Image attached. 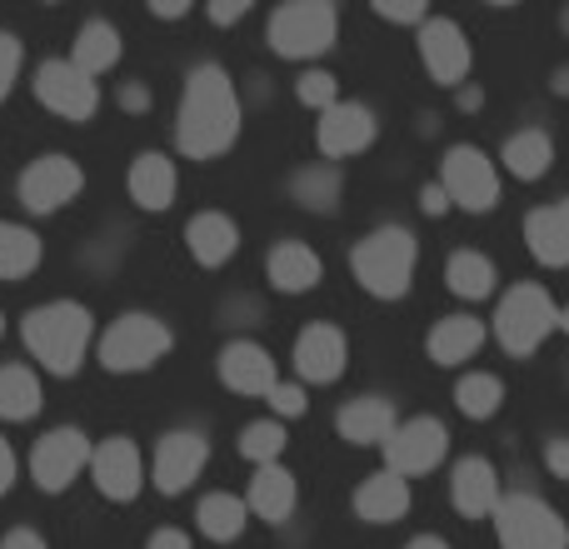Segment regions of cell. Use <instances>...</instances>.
Returning a JSON list of instances; mask_svg holds the SVG:
<instances>
[{
  "label": "cell",
  "mask_w": 569,
  "mask_h": 549,
  "mask_svg": "<svg viewBox=\"0 0 569 549\" xmlns=\"http://www.w3.org/2000/svg\"><path fill=\"white\" fill-rule=\"evenodd\" d=\"M40 380L26 365H0V420H36Z\"/></svg>",
  "instance_id": "obj_31"
},
{
  "label": "cell",
  "mask_w": 569,
  "mask_h": 549,
  "mask_svg": "<svg viewBox=\"0 0 569 549\" xmlns=\"http://www.w3.org/2000/svg\"><path fill=\"white\" fill-rule=\"evenodd\" d=\"M36 100L60 120H90L100 110V86L70 60H46L36 70Z\"/></svg>",
  "instance_id": "obj_11"
},
{
  "label": "cell",
  "mask_w": 569,
  "mask_h": 549,
  "mask_svg": "<svg viewBox=\"0 0 569 549\" xmlns=\"http://www.w3.org/2000/svg\"><path fill=\"white\" fill-rule=\"evenodd\" d=\"M220 380L236 395H270L280 385V375H276V360H270L266 345L230 340L226 350H220Z\"/></svg>",
  "instance_id": "obj_19"
},
{
  "label": "cell",
  "mask_w": 569,
  "mask_h": 549,
  "mask_svg": "<svg viewBox=\"0 0 569 549\" xmlns=\"http://www.w3.org/2000/svg\"><path fill=\"white\" fill-rule=\"evenodd\" d=\"M345 360H350V340L335 325H310L295 340V370L310 385H335L345 375Z\"/></svg>",
  "instance_id": "obj_17"
},
{
  "label": "cell",
  "mask_w": 569,
  "mask_h": 549,
  "mask_svg": "<svg viewBox=\"0 0 569 549\" xmlns=\"http://www.w3.org/2000/svg\"><path fill=\"white\" fill-rule=\"evenodd\" d=\"M146 86H126V90H120V106H130V110H146Z\"/></svg>",
  "instance_id": "obj_48"
},
{
  "label": "cell",
  "mask_w": 569,
  "mask_h": 549,
  "mask_svg": "<svg viewBox=\"0 0 569 549\" xmlns=\"http://www.w3.org/2000/svg\"><path fill=\"white\" fill-rule=\"evenodd\" d=\"M266 400H270V410H276V415H284V420H300V415L310 410V400H305L300 385H284V380L266 395Z\"/></svg>",
  "instance_id": "obj_39"
},
{
  "label": "cell",
  "mask_w": 569,
  "mask_h": 549,
  "mask_svg": "<svg viewBox=\"0 0 569 549\" xmlns=\"http://www.w3.org/2000/svg\"><path fill=\"white\" fill-rule=\"evenodd\" d=\"M420 210H425V216H445V210H450V196L440 190V180L420 190Z\"/></svg>",
  "instance_id": "obj_43"
},
{
  "label": "cell",
  "mask_w": 569,
  "mask_h": 549,
  "mask_svg": "<svg viewBox=\"0 0 569 549\" xmlns=\"http://www.w3.org/2000/svg\"><path fill=\"white\" fill-rule=\"evenodd\" d=\"M0 335H6V315H0Z\"/></svg>",
  "instance_id": "obj_52"
},
{
  "label": "cell",
  "mask_w": 569,
  "mask_h": 549,
  "mask_svg": "<svg viewBox=\"0 0 569 549\" xmlns=\"http://www.w3.org/2000/svg\"><path fill=\"white\" fill-rule=\"evenodd\" d=\"M500 160L515 180H545L555 166V140L545 136V130H520V136L505 140Z\"/></svg>",
  "instance_id": "obj_28"
},
{
  "label": "cell",
  "mask_w": 569,
  "mask_h": 549,
  "mask_svg": "<svg viewBox=\"0 0 569 549\" xmlns=\"http://www.w3.org/2000/svg\"><path fill=\"white\" fill-rule=\"evenodd\" d=\"M20 335H26L30 360L46 365V375H76L80 365H86L90 335H96V315L76 300H50L26 315Z\"/></svg>",
  "instance_id": "obj_2"
},
{
  "label": "cell",
  "mask_w": 569,
  "mask_h": 549,
  "mask_svg": "<svg viewBox=\"0 0 569 549\" xmlns=\"http://www.w3.org/2000/svg\"><path fill=\"white\" fill-rule=\"evenodd\" d=\"M246 515L250 505L236 500V495H206V500L196 505V520H200V535L216 545H230L246 535Z\"/></svg>",
  "instance_id": "obj_30"
},
{
  "label": "cell",
  "mask_w": 569,
  "mask_h": 549,
  "mask_svg": "<svg viewBox=\"0 0 569 549\" xmlns=\"http://www.w3.org/2000/svg\"><path fill=\"white\" fill-rule=\"evenodd\" d=\"M545 465H550L555 480H569V440H550V450H545Z\"/></svg>",
  "instance_id": "obj_41"
},
{
  "label": "cell",
  "mask_w": 569,
  "mask_h": 549,
  "mask_svg": "<svg viewBox=\"0 0 569 549\" xmlns=\"http://www.w3.org/2000/svg\"><path fill=\"white\" fill-rule=\"evenodd\" d=\"M500 549H569V525L540 495H505L495 510Z\"/></svg>",
  "instance_id": "obj_7"
},
{
  "label": "cell",
  "mask_w": 569,
  "mask_h": 549,
  "mask_svg": "<svg viewBox=\"0 0 569 549\" xmlns=\"http://www.w3.org/2000/svg\"><path fill=\"white\" fill-rule=\"evenodd\" d=\"M295 96H300V106L320 110V116H325L330 106H340V86H335L330 70H305L300 86H295Z\"/></svg>",
  "instance_id": "obj_37"
},
{
  "label": "cell",
  "mask_w": 569,
  "mask_h": 549,
  "mask_svg": "<svg viewBox=\"0 0 569 549\" xmlns=\"http://www.w3.org/2000/svg\"><path fill=\"white\" fill-rule=\"evenodd\" d=\"M395 425H400V415H395V405L385 400V395H360V400H350L340 410V420H335V430H340L345 445H380L395 435Z\"/></svg>",
  "instance_id": "obj_20"
},
{
  "label": "cell",
  "mask_w": 569,
  "mask_h": 549,
  "mask_svg": "<svg viewBox=\"0 0 569 549\" xmlns=\"http://www.w3.org/2000/svg\"><path fill=\"white\" fill-rule=\"evenodd\" d=\"M186 246H190V256H196V266L216 270L240 250V230H236V220L220 216V210H200L186 226Z\"/></svg>",
  "instance_id": "obj_21"
},
{
  "label": "cell",
  "mask_w": 569,
  "mask_h": 549,
  "mask_svg": "<svg viewBox=\"0 0 569 549\" xmlns=\"http://www.w3.org/2000/svg\"><path fill=\"white\" fill-rule=\"evenodd\" d=\"M146 549H190V535H180V530H156Z\"/></svg>",
  "instance_id": "obj_46"
},
{
  "label": "cell",
  "mask_w": 569,
  "mask_h": 549,
  "mask_svg": "<svg viewBox=\"0 0 569 549\" xmlns=\"http://www.w3.org/2000/svg\"><path fill=\"white\" fill-rule=\"evenodd\" d=\"M480 345H485V325L475 320V315H445V320L430 330L425 350H430L435 365H465Z\"/></svg>",
  "instance_id": "obj_25"
},
{
  "label": "cell",
  "mask_w": 569,
  "mask_h": 549,
  "mask_svg": "<svg viewBox=\"0 0 569 549\" xmlns=\"http://www.w3.org/2000/svg\"><path fill=\"white\" fill-rule=\"evenodd\" d=\"M176 190H180L176 160H166L160 150L136 156V166H130V200L140 210H170L176 206Z\"/></svg>",
  "instance_id": "obj_23"
},
{
  "label": "cell",
  "mask_w": 569,
  "mask_h": 549,
  "mask_svg": "<svg viewBox=\"0 0 569 549\" xmlns=\"http://www.w3.org/2000/svg\"><path fill=\"white\" fill-rule=\"evenodd\" d=\"M405 549H450V545H445V540H440V535H420V540H410V545H405Z\"/></svg>",
  "instance_id": "obj_49"
},
{
  "label": "cell",
  "mask_w": 569,
  "mask_h": 549,
  "mask_svg": "<svg viewBox=\"0 0 569 549\" xmlns=\"http://www.w3.org/2000/svg\"><path fill=\"white\" fill-rule=\"evenodd\" d=\"M420 60L435 86H445V90L465 86V76H470V40H465V30L455 20L430 16L420 26Z\"/></svg>",
  "instance_id": "obj_16"
},
{
  "label": "cell",
  "mask_w": 569,
  "mask_h": 549,
  "mask_svg": "<svg viewBox=\"0 0 569 549\" xmlns=\"http://www.w3.org/2000/svg\"><path fill=\"white\" fill-rule=\"evenodd\" d=\"M210 460V440L196 430H170L166 440L156 445V465H150V485L160 495H186L190 485L200 480Z\"/></svg>",
  "instance_id": "obj_14"
},
{
  "label": "cell",
  "mask_w": 569,
  "mask_h": 549,
  "mask_svg": "<svg viewBox=\"0 0 569 549\" xmlns=\"http://www.w3.org/2000/svg\"><path fill=\"white\" fill-rule=\"evenodd\" d=\"M565 30H569V10H565Z\"/></svg>",
  "instance_id": "obj_53"
},
{
  "label": "cell",
  "mask_w": 569,
  "mask_h": 549,
  "mask_svg": "<svg viewBox=\"0 0 569 549\" xmlns=\"http://www.w3.org/2000/svg\"><path fill=\"white\" fill-rule=\"evenodd\" d=\"M375 16L395 20V26H425V20H430V10H425V0H405V6H390V0H380V6H375Z\"/></svg>",
  "instance_id": "obj_40"
},
{
  "label": "cell",
  "mask_w": 569,
  "mask_h": 549,
  "mask_svg": "<svg viewBox=\"0 0 569 549\" xmlns=\"http://www.w3.org/2000/svg\"><path fill=\"white\" fill-rule=\"evenodd\" d=\"M450 500H455V510L460 515H470V520H485L490 515L495 520V510H500V470H495L485 455H470V460H460L455 465V475H450Z\"/></svg>",
  "instance_id": "obj_18"
},
{
  "label": "cell",
  "mask_w": 569,
  "mask_h": 549,
  "mask_svg": "<svg viewBox=\"0 0 569 549\" xmlns=\"http://www.w3.org/2000/svg\"><path fill=\"white\" fill-rule=\"evenodd\" d=\"M560 330L569 335V305H565V310H560Z\"/></svg>",
  "instance_id": "obj_51"
},
{
  "label": "cell",
  "mask_w": 569,
  "mask_h": 549,
  "mask_svg": "<svg viewBox=\"0 0 569 549\" xmlns=\"http://www.w3.org/2000/svg\"><path fill=\"white\" fill-rule=\"evenodd\" d=\"M415 266H420V240L405 226L370 230V236L355 240V250H350L355 280H360V290L375 295V300H400V295H410Z\"/></svg>",
  "instance_id": "obj_3"
},
{
  "label": "cell",
  "mask_w": 569,
  "mask_h": 549,
  "mask_svg": "<svg viewBox=\"0 0 569 549\" xmlns=\"http://www.w3.org/2000/svg\"><path fill=\"white\" fill-rule=\"evenodd\" d=\"M555 90H560V96H569V70H555Z\"/></svg>",
  "instance_id": "obj_50"
},
{
  "label": "cell",
  "mask_w": 569,
  "mask_h": 549,
  "mask_svg": "<svg viewBox=\"0 0 569 549\" xmlns=\"http://www.w3.org/2000/svg\"><path fill=\"white\" fill-rule=\"evenodd\" d=\"M405 510H410V480H400V475H390V470L370 475V480L355 490V515H360L365 525H395V520H405Z\"/></svg>",
  "instance_id": "obj_24"
},
{
  "label": "cell",
  "mask_w": 569,
  "mask_h": 549,
  "mask_svg": "<svg viewBox=\"0 0 569 549\" xmlns=\"http://www.w3.org/2000/svg\"><path fill=\"white\" fill-rule=\"evenodd\" d=\"M90 460V440L76 430V425H60V430L40 435L36 450H30V480L46 495H60L76 485V475L86 470Z\"/></svg>",
  "instance_id": "obj_10"
},
{
  "label": "cell",
  "mask_w": 569,
  "mask_h": 549,
  "mask_svg": "<svg viewBox=\"0 0 569 549\" xmlns=\"http://www.w3.org/2000/svg\"><path fill=\"white\" fill-rule=\"evenodd\" d=\"M340 190H345V180H340V170L335 166H305V170H295V180H290V196L300 200L305 210H335L340 206Z\"/></svg>",
  "instance_id": "obj_33"
},
{
  "label": "cell",
  "mask_w": 569,
  "mask_h": 549,
  "mask_svg": "<svg viewBox=\"0 0 569 549\" xmlns=\"http://www.w3.org/2000/svg\"><path fill=\"white\" fill-rule=\"evenodd\" d=\"M455 405H460V415H470V420H490V415H500L505 405V380L500 375H465L460 385H455Z\"/></svg>",
  "instance_id": "obj_35"
},
{
  "label": "cell",
  "mask_w": 569,
  "mask_h": 549,
  "mask_svg": "<svg viewBox=\"0 0 569 549\" xmlns=\"http://www.w3.org/2000/svg\"><path fill=\"white\" fill-rule=\"evenodd\" d=\"M290 510H295V475L280 470V465L256 470V480H250V515H260V520H270V525H284Z\"/></svg>",
  "instance_id": "obj_29"
},
{
  "label": "cell",
  "mask_w": 569,
  "mask_h": 549,
  "mask_svg": "<svg viewBox=\"0 0 569 549\" xmlns=\"http://www.w3.org/2000/svg\"><path fill=\"white\" fill-rule=\"evenodd\" d=\"M525 240H530V256L550 270L569 266V200H555V206H540L530 220H525Z\"/></svg>",
  "instance_id": "obj_22"
},
{
  "label": "cell",
  "mask_w": 569,
  "mask_h": 549,
  "mask_svg": "<svg viewBox=\"0 0 569 549\" xmlns=\"http://www.w3.org/2000/svg\"><path fill=\"white\" fill-rule=\"evenodd\" d=\"M450 450V430L430 415H415V420H400L395 435L385 440V460H390V475L410 480V475H430L435 465Z\"/></svg>",
  "instance_id": "obj_9"
},
{
  "label": "cell",
  "mask_w": 569,
  "mask_h": 549,
  "mask_svg": "<svg viewBox=\"0 0 569 549\" xmlns=\"http://www.w3.org/2000/svg\"><path fill=\"white\" fill-rule=\"evenodd\" d=\"M284 440H290V435H284L280 420H256V425H246V430H240V455H246L250 465H260V470H266V465H276L284 455Z\"/></svg>",
  "instance_id": "obj_36"
},
{
  "label": "cell",
  "mask_w": 569,
  "mask_h": 549,
  "mask_svg": "<svg viewBox=\"0 0 569 549\" xmlns=\"http://www.w3.org/2000/svg\"><path fill=\"white\" fill-rule=\"evenodd\" d=\"M10 485H16V450H10V440L0 435V495H10Z\"/></svg>",
  "instance_id": "obj_44"
},
{
  "label": "cell",
  "mask_w": 569,
  "mask_h": 549,
  "mask_svg": "<svg viewBox=\"0 0 569 549\" xmlns=\"http://www.w3.org/2000/svg\"><path fill=\"white\" fill-rule=\"evenodd\" d=\"M375 110L360 106V100H340L320 116L315 126V146H320L325 160H345V156H360V150L375 146Z\"/></svg>",
  "instance_id": "obj_15"
},
{
  "label": "cell",
  "mask_w": 569,
  "mask_h": 549,
  "mask_svg": "<svg viewBox=\"0 0 569 549\" xmlns=\"http://www.w3.org/2000/svg\"><path fill=\"white\" fill-rule=\"evenodd\" d=\"M150 16H156V20H180V16H190V6H180V0H176V6L156 0V6H150Z\"/></svg>",
  "instance_id": "obj_47"
},
{
  "label": "cell",
  "mask_w": 569,
  "mask_h": 549,
  "mask_svg": "<svg viewBox=\"0 0 569 549\" xmlns=\"http://www.w3.org/2000/svg\"><path fill=\"white\" fill-rule=\"evenodd\" d=\"M90 480H96V490L116 505L136 500L140 485H146V460H140L136 440H126V435L100 440L96 450H90Z\"/></svg>",
  "instance_id": "obj_13"
},
{
  "label": "cell",
  "mask_w": 569,
  "mask_h": 549,
  "mask_svg": "<svg viewBox=\"0 0 569 549\" xmlns=\"http://www.w3.org/2000/svg\"><path fill=\"white\" fill-rule=\"evenodd\" d=\"M20 66H26V50H20V40L10 36V30H0V100L16 90Z\"/></svg>",
  "instance_id": "obj_38"
},
{
  "label": "cell",
  "mask_w": 569,
  "mask_h": 549,
  "mask_svg": "<svg viewBox=\"0 0 569 549\" xmlns=\"http://www.w3.org/2000/svg\"><path fill=\"white\" fill-rule=\"evenodd\" d=\"M240 136V96L236 80L220 66H196L180 96V116H176V146L190 160H216L236 146Z\"/></svg>",
  "instance_id": "obj_1"
},
{
  "label": "cell",
  "mask_w": 569,
  "mask_h": 549,
  "mask_svg": "<svg viewBox=\"0 0 569 549\" xmlns=\"http://www.w3.org/2000/svg\"><path fill=\"white\" fill-rule=\"evenodd\" d=\"M80 186H86V176H80V166L70 156H40L20 176V206L30 216H56L80 196Z\"/></svg>",
  "instance_id": "obj_12"
},
{
  "label": "cell",
  "mask_w": 569,
  "mask_h": 549,
  "mask_svg": "<svg viewBox=\"0 0 569 549\" xmlns=\"http://www.w3.org/2000/svg\"><path fill=\"white\" fill-rule=\"evenodd\" d=\"M340 36V10L330 0H295L270 16V50L284 60H315Z\"/></svg>",
  "instance_id": "obj_5"
},
{
  "label": "cell",
  "mask_w": 569,
  "mask_h": 549,
  "mask_svg": "<svg viewBox=\"0 0 569 549\" xmlns=\"http://www.w3.org/2000/svg\"><path fill=\"white\" fill-rule=\"evenodd\" d=\"M116 60H120V30L110 26V20H86V26L76 30V50H70V66L86 70V76L96 80V76H106Z\"/></svg>",
  "instance_id": "obj_27"
},
{
  "label": "cell",
  "mask_w": 569,
  "mask_h": 549,
  "mask_svg": "<svg viewBox=\"0 0 569 549\" xmlns=\"http://www.w3.org/2000/svg\"><path fill=\"white\" fill-rule=\"evenodd\" d=\"M36 266H40V236L0 220V280H26Z\"/></svg>",
  "instance_id": "obj_32"
},
{
  "label": "cell",
  "mask_w": 569,
  "mask_h": 549,
  "mask_svg": "<svg viewBox=\"0 0 569 549\" xmlns=\"http://www.w3.org/2000/svg\"><path fill=\"white\" fill-rule=\"evenodd\" d=\"M0 549H46V540H40L36 530H10L6 540H0Z\"/></svg>",
  "instance_id": "obj_45"
},
{
  "label": "cell",
  "mask_w": 569,
  "mask_h": 549,
  "mask_svg": "<svg viewBox=\"0 0 569 549\" xmlns=\"http://www.w3.org/2000/svg\"><path fill=\"white\" fill-rule=\"evenodd\" d=\"M445 280L460 300H485L495 290V266L480 256V250H455L450 266H445Z\"/></svg>",
  "instance_id": "obj_34"
},
{
  "label": "cell",
  "mask_w": 569,
  "mask_h": 549,
  "mask_svg": "<svg viewBox=\"0 0 569 549\" xmlns=\"http://www.w3.org/2000/svg\"><path fill=\"white\" fill-rule=\"evenodd\" d=\"M206 16L216 20V26H236V20H246V16H250V0H230V6H210Z\"/></svg>",
  "instance_id": "obj_42"
},
{
  "label": "cell",
  "mask_w": 569,
  "mask_h": 549,
  "mask_svg": "<svg viewBox=\"0 0 569 549\" xmlns=\"http://www.w3.org/2000/svg\"><path fill=\"white\" fill-rule=\"evenodd\" d=\"M266 274L280 295H305V290H315V280H320V256H315L310 246H300V240H284V246L270 250Z\"/></svg>",
  "instance_id": "obj_26"
},
{
  "label": "cell",
  "mask_w": 569,
  "mask_h": 549,
  "mask_svg": "<svg viewBox=\"0 0 569 549\" xmlns=\"http://www.w3.org/2000/svg\"><path fill=\"white\" fill-rule=\"evenodd\" d=\"M555 330H560V310L540 285H515L495 310V340L510 355H535Z\"/></svg>",
  "instance_id": "obj_6"
},
{
  "label": "cell",
  "mask_w": 569,
  "mask_h": 549,
  "mask_svg": "<svg viewBox=\"0 0 569 549\" xmlns=\"http://www.w3.org/2000/svg\"><path fill=\"white\" fill-rule=\"evenodd\" d=\"M170 345H176V335H170V325L160 320V315L130 310L100 335V365H106L110 375H140L156 360H166Z\"/></svg>",
  "instance_id": "obj_4"
},
{
  "label": "cell",
  "mask_w": 569,
  "mask_h": 549,
  "mask_svg": "<svg viewBox=\"0 0 569 549\" xmlns=\"http://www.w3.org/2000/svg\"><path fill=\"white\" fill-rule=\"evenodd\" d=\"M440 190L450 196V206L470 210V216H490L500 206V170L485 150L450 146L440 160Z\"/></svg>",
  "instance_id": "obj_8"
}]
</instances>
